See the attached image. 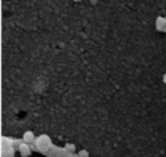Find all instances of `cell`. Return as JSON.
Returning a JSON list of instances; mask_svg holds the SVG:
<instances>
[{"instance_id":"1","label":"cell","mask_w":166,"mask_h":157,"mask_svg":"<svg viewBox=\"0 0 166 157\" xmlns=\"http://www.w3.org/2000/svg\"><path fill=\"white\" fill-rule=\"evenodd\" d=\"M35 144H36L38 149L43 151V152H46V151H48L52 147V143H51V140H49V138L47 136V135H40L38 139H35Z\"/></svg>"},{"instance_id":"2","label":"cell","mask_w":166,"mask_h":157,"mask_svg":"<svg viewBox=\"0 0 166 157\" xmlns=\"http://www.w3.org/2000/svg\"><path fill=\"white\" fill-rule=\"evenodd\" d=\"M20 152H21V156H24V157H27V156H30L31 153V149H30V145L29 143H21L20 144Z\"/></svg>"},{"instance_id":"3","label":"cell","mask_w":166,"mask_h":157,"mask_svg":"<svg viewBox=\"0 0 166 157\" xmlns=\"http://www.w3.org/2000/svg\"><path fill=\"white\" fill-rule=\"evenodd\" d=\"M156 29L160 30V31H166V18L165 17H157Z\"/></svg>"},{"instance_id":"4","label":"cell","mask_w":166,"mask_h":157,"mask_svg":"<svg viewBox=\"0 0 166 157\" xmlns=\"http://www.w3.org/2000/svg\"><path fill=\"white\" fill-rule=\"evenodd\" d=\"M24 142L26 143H32V142H35V136H34V133L32 131H26L24 134Z\"/></svg>"},{"instance_id":"5","label":"cell","mask_w":166,"mask_h":157,"mask_svg":"<svg viewBox=\"0 0 166 157\" xmlns=\"http://www.w3.org/2000/svg\"><path fill=\"white\" fill-rule=\"evenodd\" d=\"M2 157H14V149H13V147L3 148V151H2Z\"/></svg>"},{"instance_id":"6","label":"cell","mask_w":166,"mask_h":157,"mask_svg":"<svg viewBox=\"0 0 166 157\" xmlns=\"http://www.w3.org/2000/svg\"><path fill=\"white\" fill-rule=\"evenodd\" d=\"M8 147H12V140L8 139V138H3V140H2V148H8Z\"/></svg>"},{"instance_id":"7","label":"cell","mask_w":166,"mask_h":157,"mask_svg":"<svg viewBox=\"0 0 166 157\" xmlns=\"http://www.w3.org/2000/svg\"><path fill=\"white\" fill-rule=\"evenodd\" d=\"M65 149H66V151H70V152H74V151H75V145L68 143V144L65 145Z\"/></svg>"},{"instance_id":"8","label":"cell","mask_w":166,"mask_h":157,"mask_svg":"<svg viewBox=\"0 0 166 157\" xmlns=\"http://www.w3.org/2000/svg\"><path fill=\"white\" fill-rule=\"evenodd\" d=\"M79 157H88V152H87V151H81Z\"/></svg>"}]
</instances>
